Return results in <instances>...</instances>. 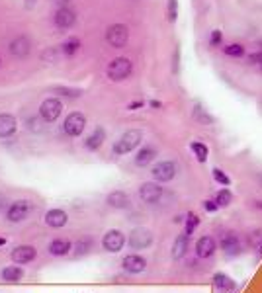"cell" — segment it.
I'll return each instance as SVG.
<instances>
[{
	"label": "cell",
	"instance_id": "obj_1",
	"mask_svg": "<svg viewBox=\"0 0 262 293\" xmlns=\"http://www.w3.org/2000/svg\"><path fill=\"white\" fill-rule=\"evenodd\" d=\"M141 139H143V135H141V131H139V129L125 131V133L119 137V141H115V145H113V154L121 156V154L131 152L135 146H139Z\"/></svg>",
	"mask_w": 262,
	"mask_h": 293
},
{
	"label": "cell",
	"instance_id": "obj_2",
	"mask_svg": "<svg viewBox=\"0 0 262 293\" xmlns=\"http://www.w3.org/2000/svg\"><path fill=\"white\" fill-rule=\"evenodd\" d=\"M133 71V65L127 57H117L113 59L110 65H108V76L113 80V82H119V80H125Z\"/></svg>",
	"mask_w": 262,
	"mask_h": 293
},
{
	"label": "cell",
	"instance_id": "obj_3",
	"mask_svg": "<svg viewBox=\"0 0 262 293\" xmlns=\"http://www.w3.org/2000/svg\"><path fill=\"white\" fill-rule=\"evenodd\" d=\"M127 39H129V30H127V26H123V24H113V26H110L108 32H106V41L115 49L123 47V45L127 43Z\"/></svg>",
	"mask_w": 262,
	"mask_h": 293
},
{
	"label": "cell",
	"instance_id": "obj_4",
	"mask_svg": "<svg viewBox=\"0 0 262 293\" xmlns=\"http://www.w3.org/2000/svg\"><path fill=\"white\" fill-rule=\"evenodd\" d=\"M129 248L133 250H143V248H149L153 244V233L149 229H143V227H137L129 233Z\"/></svg>",
	"mask_w": 262,
	"mask_h": 293
},
{
	"label": "cell",
	"instance_id": "obj_5",
	"mask_svg": "<svg viewBox=\"0 0 262 293\" xmlns=\"http://www.w3.org/2000/svg\"><path fill=\"white\" fill-rule=\"evenodd\" d=\"M84 125H86V117H84L82 113L75 111V113H71V115L65 119L63 129H65V133H67L69 137H78V135L84 131Z\"/></svg>",
	"mask_w": 262,
	"mask_h": 293
},
{
	"label": "cell",
	"instance_id": "obj_6",
	"mask_svg": "<svg viewBox=\"0 0 262 293\" xmlns=\"http://www.w3.org/2000/svg\"><path fill=\"white\" fill-rule=\"evenodd\" d=\"M151 174H153V178L157 182H162V184L164 182H170L176 176V164L172 160H162V162H158V164L153 166Z\"/></svg>",
	"mask_w": 262,
	"mask_h": 293
},
{
	"label": "cell",
	"instance_id": "obj_7",
	"mask_svg": "<svg viewBox=\"0 0 262 293\" xmlns=\"http://www.w3.org/2000/svg\"><path fill=\"white\" fill-rule=\"evenodd\" d=\"M219 246L225 252V256H229V258H235V256H239L243 252V244H241L239 237L235 233H225L221 237V241H219Z\"/></svg>",
	"mask_w": 262,
	"mask_h": 293
},
{
	"label": "cell",
	"instance_id": "obj_8",
	"mask_svg": "<svg viewBox=\"0 0 262 293\" xmlns=\"http://www.w3.org/2000/svg\"><path fill=\"white\" fill-rule=\"evenodd\" d=\"M61 110H63V104H61V100H57V98H47V100H43V104L39 106V115H41V119H45V121H55L59 115H61Z\"/></svg>",
	"mask_w": 262,
	"mask_h": 293
},
{
	"label": "cell",
	"instance_id": "obj_9",
	"mask_svg": "<svg viewBox=\"0 0 262 293\" xmlns=\"http://www.w3.org/2000/svg\"><path fill=\"white\" fill-rule=\"evenodd\" d=\"M123 244H125V235L121 231H117V229L108 231L104 235V239H102V246L108 252H119L123 248Z\"/></svg>",
	"mask_w": 262,
	"mask_h": 293
},
{
	"label": "cell",
	"instance_id": "obj_10",
	"mask_svg": "<svg viewBox=\"0 0 262 293\" xmlns=\"http://www.w3.org/2000/svg\"><path fill=\"white\" fill-rule=\"evenodd\" d=\"M30 209H32L30 203L24 201V199H20V201H14V203L8 207L6 217H8L10 223H20V221H24V219L30 215Z\"/></svg>",
	"mask_w": 262,
	"mask_h": 293
},
{
	"label": "cell",
	"instance_id": "obj_11",
	"mask_svg": "<svg viewBox=\"0 0 262 293\" xmlns=\"http://www.w3.org/2000/svg\"><path fill=\"white\" fill-rule=\"evenodd\" d=\"M36 256H37V250L32 244H22V246H16L12 250V260L16 264H20V266H26V264L34 262Z\"/></svg>",
	"mask_w": 262,
	"mask_h": 293
},
{
	"label": "cell",
	"instance_id": "obj_12",
	"mask_svg": "<svg viewBox=\"0 0 262 293\" xmlns=\"http://www.w3.org/2000/svg\"><path fill=\"white\" fill-rule=\"evenodd\" d=\"M121 268L127 272V274H141L145 272L147 268V260L139 254H127L123 260H121Z\"/></svg>",
	"mask_w": 262,
	"mask_h": 293
},
{
	"label": "cell",
	"instance_id": "obj_13",
	"mask_svg": "<svg viewBox=\"0 0 262 293\" xmlns=\"http://www.w3.org/2000/svg\"><path fill=\"white\" fill-rule=\"evenodd\" d=\"M75 22H76V14H75L73 8L63 6V8H59V10L55 12V24H57V28L69 30V28L75 26Z\"/></svg>",
	"mask_w": 262,
	"mask_h": 293
},
{
	"label": "cell",
	"instance_id": "obj_14",
	"mask_svg": "<svg viewBox=\"0 0 262 293\" xmlns=\"http://www.w3.org/2000/svg\"><path fill=\"white\" fill-rule=\"evenodd\" d=\"M139 197H141L145 203H157L158 199L162 197V188L158 186L157 182H145V184L139 188Z\"/></svg>",
	"mask_w": 262,
	"mask_h": 293
},
{
	"label": "cell",
	"instance_id": "obj_15",
	"mask_svg": "<svg viewBox=\"0 0 262 293\" xmlns=\"http://www.w3.org/2000/svg\"><path fill=\"white\" fill-rule=\"evenodd\" d=\"M215 248H217V243L213 241V237H202V239H198V243H196V256L198 258H210L213 256V252H215Z\"/></svg>",
	"mask_w": 262,
	"mask_h": 293
},
{
	"label": "cell",
	"instance_id": "obj_16",
	"mask_svg": "<svg viewBox=\"0 0 262 293\" xmlns=\"http://www.w3.org/2000/svg\"><path fill=\"white\" fill-rule=\"evenodd\" d=\"M30 49H32V43H30V39H28L26 36H18V37L12 39V43H10V53H12L14 57H18V59L28 57Z\"/></svg>",
	"mask_w": 262,
	"mask_h": 293
},
{
	"label": "cell",
	"instance_id": "obj_17",
	"mask_svg": "<svg viewBox=\"0 0 262 293\" xmlns=\"http://www.w3.org/2000/svg\"><path fill=\"white\" fill-rule=\"evenodd\" d=\"M67 221H69V217H67V213H65L63 209H49V211L45 213V223H47L49 227H53V229L65 227Z\"/></svg>",
	"mask_w": 262,
	"mask_h": 293
},
{
	"label": "cell",
	"instance_id": "obj_18",
	"mask_svg": "<svg viewBox=\"0 0 262 293\" xmlns=\"http://www.w3.org/2000/svg\"><path fill=\"white\" fill-rule=\"evenodd\" d=\"M188 243H190V235H178L176 237V241L172 244V258L174 260H180V258H184L186 256V252H188Z\"/></svg>",
	"mask_w": 262,
	"mask_h": 293
},
{
	"label": "cell",
	"instance_id": "obj_19",
	"mask_svg": "<svg viewBox=\"0 0 262 293\" xmlns=\"http://www.w3.org/2000/svg\"><path fill=\"white\" fill-rule=\"evenodd\" d=\"M47 250H49L51 256H67L73 250V243H69L65 239H55V241L49 243Z\"/></svg>",
	"mask_w": 262,
	"mask_h": 293
},
{
	"label": "cell",
	"instance_id": "obj_20",
	"mask_svg": "<svg viewBox=\"0 0 262 293\" xmlns=\"http://www.w3.org/2000/svg\"><path fill=\"white\" fill-rule=\"evenodd\" d=\"M16 131V119L10 113H0V137L6 139Z\"/></svg>",
	"mask_w": 262,
	"mask_h": 293
},
{
	"label": "cell",
	"instance_id": "obj_21",
	"mask_svg": "<svg viewBox=\"0 0 262 293\" xmlns=\"http://www.w3.org/2000/svg\"><path fill=\"white\" fill-rule=\"evenodd\" d=\"M104 139H106V131L102 127H96V129L92 131V135L84 141V146H86L88 150H98V148L102 146V143H104Z\"/></svg>",
	"mask_w": 262,
	"mask_h": 293
},
{
	"label": "cell",
	"instance_id": "obj_22",
	"mask_svg": "<svg viewBox=\"0 0 262 293\" xmlns=\"http://www.w3.org/2000/svg\"><path fill=\"white\" fill-rule=\"evenodd\" d=\"M213 286L225 293L233 292V290L237 288V284H235L227 274H215V276H213Z\"/></svg>",
	"mask_w": 262,
	"mask_h": 293
},
{
	"label": "cell",
	"instance_id": "obj_23",
	"mask_svg": "<svg viewBox=\"0 0 262 293\" xmlns=\"http://www.w3.org/2000/svg\"><path fill=\"white\" fill-rule=\"evenodd\" d=\"M155 156H157V150L153 146H143L135 156V164L137 166H147V164H151L155 160Z\"/></svg>",
	"mask_w": 262,
	"mask_h": 293
},
{
	"label": "cell",
	"instance_id": "obj_24",
	"mask_svg": "<svg viewBox=\"0 0 262 293\" xmlns=\"http://www.w3.org/2000/svg\"><path fill=\"white\" fill-rule=\"evenodd\" d=\"M108 205H112V207H115V209H125V207H129V197L125 192H112V194L108 195Z\"/></svg>",
	"mask_w": 262,
	"mask_h": 293
},
{
	"label": "cell",
	"instance_id": "obj_25",
	"mask_svg": "<svg viewBox=\"0 0 262 293\" xmlns=\"http://www.w3.org/2000/svg\"><path fill=\"white\" fill-rule=\"evenodd\" d=\"M0 276H2V280H6V282H18V280L24 278V270H22L20 264H18V266H8V268L2 270Z\"/></svg>",
	"mask_w": 262,
	"mask_h": 293
},
{
	"label": "cell",
	"instance_id": "obj_26",
	"mask_svg": "<svg viewBox=\"0 0 262 293\" xmlns=\"http://www.w3.org/2000/svg\"><path fill=\"white\" fill-rule=\"evenodd\" d=\"M80 49V41L76 39V37H69L63 45H61V51H63V55H67V57H73L76 51Z\"/></svg>",
	"mask_w": 262,
	"mask_h": 293
},
{
	"label": "cell",
	"instance_id": "obj_27",
	"mask_svg": "<svg viewBox=\"0 0 262 293\" xmlns=\"http://www.w3.org/2000/svg\"><path fill=\"white\" fill-rule=\"evenodd\" d=\"M190 148L194 150V154H196V158L200 160V162H206L208 160V154H210V150H208V146L204 145V143H200V141H194Z\"/></svg>",
	"mask_w": 262,
	"mask_h": 293
},
{
	"label": "cell",
	"instance_id": "obj_28",
	"mask_svg": "<svg viewBox=\"0 0 262 293\" xmlns=\"http://www.w3.org/2000/svg\"><path fill=\"white\" fill-rule=\"evenodd\" d=\"M231 199H233V194L225 188V190H219L217 195H215V201H217V205L219 207H227L229 203H231Z\"/></svg>",
	"mask_w": 262,
	"mask_h": 293
},
{
	"label": "cell",
	"instance_id": "obj_29",
	"mask_svg": "<svg viewBox=\"0 0 262 293\" xmlns=\"http://www.w3.org/2000/svg\"><path fill=\"white\" fill-rule=\"evenodd\" d=\"M211 176H213V180H215L217 184H221V186H229V184H231V178H229L221 168H213V170H211Z\"/></svg>",
	"mask_w": 262,
	"mask_h": 293
},
{
	"label": "cell",
	"instance_id": "obj_30",
	"mask_svg": "<svg viewBox=\"0 0 262 293\" xmlns=\"http://www.w3.org/2000/svg\"><path fill=\"white\" fill-rule=\"evenodd\" d=\"M198 225H200L198 215H196V213H188V215H186V231H184V233H186V235H192Z\"/></svg>",
	"mask_w": 262,
	"mask_h": 293
},
{
	"label": "cell",
	"instance_id": "obj_31",
	"mask_svg": "<svg viewBox=\"0 0 262 293\" xmlns=\"http://www.w3.org/2000/svg\"><path fill=\"white\" fill-rule=\"evenodd\" d=\"M76 252H75V256H82V254H88L90 252V248H92V241L90 239H82V241H78L76 243Z\"/></svg>",
	"mask_w": 262,
	"mask_h": 293
},
{
	"label": "cell",
	"instance_id": "obj_32",
	"mask_svg": "<svg viewBox=\"0 0 262 293\" xmlns=\"http://www.w3.org/2000/svg\"><path fill=\"white\" fill-rule=\"evenodd\" d=\"M194 117L200 119L202 123H211V121H213V117L206 113V110H204L202 106H196V108H194Z\"/></svg>",
	"mask_w": 262,
	"mask_h": 293
},
{
	"label": "cell",
	"instance_id": "obj_33",
	"mask_svg": "<svg viewBox=\"0 0 262 293\" xmlns=\"http://www.w3.org/2000/svg\"><path fill=\"white\" fill-rule=\"evenodd\" d=\"M223 51H225V55H229V57H243V55H245V47L239 45V43H233V45L225 47Z\"/></svg>",
	"mask_w": 262,
	"mask_h": 293
},
{
	"label": "cell",
	"instance_id": "obj_34",
	"mask_svg": "<svg viewBox=\"0 0 262 293\" xmlns=\"http://www.w3.org/2000/svg\"><path fill=\"white\" fill-rule=\"evenodd\" d=\"M178 16V2L176 0H168V20L174 22Z\"/></svg>",
	"mask_w": 262,
	"mask_h": 293
},
{
	"label": "cell",
	"instance_id": "obj_35",
	"mask_svg": "<svg viewBox=\"0 0 262 293\" xmlns=\"http://www.w3.org/2000/svg\"><path fill=\"white\" fill-rule=\"evenodd\" d=\"M249 63H251V65H255V67H259V69L262 71V51L251 53V55H249Z\"/></svg>",
	"mask_w": 262,
	"mask_h": 293
},
{
	"label": "cell",
	"instance_id": "obj_36",
	"mask_svg": "<svg viewBox=\"0 0 262 293\" xmlns=\"http://www.w3.org/2000/svg\"><path fill=\"white\" fill-rule=\"evenodd\" d=\"M219 43H221V32H217V30H215V32L211 34V37H210V45L211 47H217Z\"/></svg>",
	"mask_w": 262,
	"mask_h": 293
},
{
	"label": "cell",
	"instance_id": "obj_37",
	"mask_svg": "<svg viewBox=\"0 0 262 293\" xmlns=\"http://www.w3.org/2000/svg\"><path fill=\"white\" fill-rule=\"evenodd\" d=\"M204 207H206V211H210V213H215L217 209H219V205H217V201H204Z\"/></svg>",
	"mask_w": 262,
	"mask_h": 293
},
{
	"label": "cell",
	"instance_id": "obj_38",
	"mask_svg": "<svg viewBox=\"0 0 262 293\" xmlns=\"http://www.w3.org/2000/svg\"><path fill=\"white\" fill-rule=\"evenodd\" d=\"M141 106H143V102H133V104H129V110H137Z\"/></svg>",
	"mask_w": 262,
	"mask_h": 293
},
{
	"label": "cell",
	"instance_id": "obj_39",
	"mask_svg": "<svg viewBox=\"0 0 262 293\" xmlns=\"http://www.w3.org/2000/svg\"><path fill=\"white\" fill-rule=\"evenodd\" d=\"M4 203H6V199H4V195H0V209L4 207Z\"/></svg>",
	"mask_w": 262,
	"mask_h": 293
},
{
	"label": "cell",
	"instance_id": "obj_40",
	"mask_svg": "<svg viewBox=\"0 0 262 293\" xmlns=\"http://www.w3.org/2000/svg\"><path fill=\"white\" fill-rule=\"evenodd\" d=\"M2 244H6V239H2V237H0V246H2Z\"/></svg>",
	"mask_w": 262,
	"mask_h": 293
}]
</instances>
